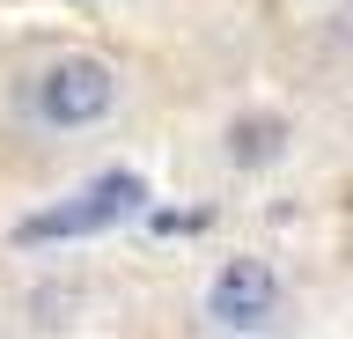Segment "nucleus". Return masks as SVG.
<instances>
[{
	"instance_id": "nucleus-4",
	"label": "nucleus",
	"mask_w": 353,
	"mask_h": 339,
	"mask_svg": "<svg viewBox=\"0 0 353 339\" xmlns=\"http://www.w3.org/2000/svg\"><path fill=\"white\" fill-rule=\"evenodd\" d=\"M280 148H287V118L280 111H243V118H228V162H236V170H265Z\"/></svg>"
},
{
	"instance_id": "nucleus-2",
	"label": "nucleus",
	"mask_w": 353,
	"mask_h": 339,
	"mask_svg": "<svg viewBox=\"0 0 353 339\" xmlns=\"http://www.w3.org/2000/svg\"><path fill=\"white\" fill-rule=\"evenodd\" d=\"M140 206H148V184L132 177V170H103V177L81 184L74 200H59V206H44V214H30L15 236H22V244H66V236L118 229L125 214H140Z\"/></svg>"
},
{
	"instance_id": "nucleus-3",
	"label": "nucleus",
	"mask_w": 353,
	"mask_h": 339,
	"mask_svg": "<svg viewBox=\"0 0 353 339\" xmlns=\"http://www.w3.org/2000/svg\"><path fill=\"white\" fill-rule=\"evenodd\" d=\"M206 317L221 332H265L280 317V273H272V258H250V251L228 258L206 280Z\"/></svg>"
},
{
	"instance_id": "nucleus-1",
	"label": "nucleus",
	"mask_w": 353,
	"mask_h": 339,
	"mask_svg": "<svg viewBox=\"0 0 353 339\" xmlns=\"http://www.w3.org/2000/svg\"><path fill=\"white\" fill-rule=\"evenodd\" d=\"M118 96H125V81H118V67H110L103 52H52L30 74L22 104H30V126L37 133H96L118 111Z\"/></svg>"
},
{
	"instance_id": "nucleus-5",
	"label": "nucleus",
	"mask_w": 353,
	"mask_h": 339,
	"mask_svg": "<svg viewBox=\"0 0 353 339\" xmlns=\"http://www.w3.org/2000/svg\"><path fill=\"white\" fill-rule=\"evenodd\" d=\"M339 30H346V37H353V8H346V15H339Z\"/></svg>"
}]
</instances>
